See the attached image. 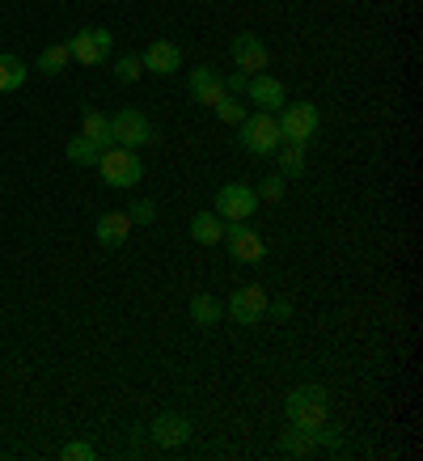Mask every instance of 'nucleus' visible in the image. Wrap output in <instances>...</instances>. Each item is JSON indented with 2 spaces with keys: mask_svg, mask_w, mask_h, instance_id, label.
Returning <instances> with one entry per match:
<instances>
[{
  "mask_svg": "<svg viewBox=\"0 0 423 461\" xmlns=\"http://www.w3.org/2000/svg\"><path fill=\"white\" fill-rule=\"evenodd\" d=\"M229 56H233L238 72H246V77H258V72H267V64H271L267 42L258 39V34H233V42H229Z\"/></svg>",
  "mask_w": 423,
  "mask_h": 461,
  "instance_id": "1a4fd4ad",
  "label": "nucleus"
},
{
  "mask_svg": "<svg viewBox=\"0 0 423 461\" xmlns=\"http://www.w3.org/2000/svg\"><path fill=\"white\" fill-rule=\"evenodd\" d=\"M127 221H131V224H153V221H157L153 199H136V203L127 208Z\"/></svg>",
  "mask_w": 423,
  "mask_h": 461,
  "instance_id": "cd10ccee",
  "label": "nucleus"
},
{
  "mask_svg": "<svg viewBox=\"0 0 423 461\" xmlns=\"http://www.w3.org/2000/svg\"><path fill=\"white\" fill-rule=\"evenodd\" d=\"M68 59H72L68 42H51V47H42V56L34 59V68H39L42 77H56V72L68 68Z\"/></svg>",
  "mask_w": 423,
  "mask_h": 461,
  "instance_id": "6ab92c4d",
  "label": "nucleus"
},
{
  "mask_svg": "<svg viewBox=\"0 0 423 461\" xmlns=\"http://www.w3.org/2000/svg\"><path fill=\"white\" fill-rule=\"evenodd\" d=\"M191 318H195V326H216V321L225 318V305H220L216 296L199 293L195 301H191Z\"/></svg>",
  "mask_w": 423,
  "mask_h": 461,
  "instance_id": "412c9836",
  "label": "nucleus"
},
{
  "mask_svg": "<svg viewBox=\"0 0 423 461\" xmlns=\"http://www.w3.org/2000/svg\"><path fill=\"white\" fill-rule=\"evenodd\" d=\"M220 241H229V254H233L238 263H246V267H254V263H263V258H267V241H263V233L250 229L246 221L225 224V238Z\"/></svg>",
  "mask_w": 423,
  "mask_h": 461,
  "instance_id": "423d86ee",
  "label": "nucleus"
},
{
  "mask_svg": "<svg viewBox=\"0 0 423 461\" xmlns=\"http://www.w3.org/2000/svg\"><path fill=\"white\" fill-rule=\"evenodd\" d=\"M140 64H144V72H153V77H174V72L183 68V51H178V42L157 39L140 56Z\"/></svg>",
  "mask_w": 423,
  "mask_h": 461,
  "instance_id": "4468645a",
  "label": "nucleus"
},
{
  "mask_svg": "<svg viewBox=\"0 0 423 461\" xmlns=\"http://www.w3.org/2000/svg\"><path fill=\"white\" fill-rule=\"evenodd\" d=\"M186 89H191V98L199 102V106H216V102L225 98V77L212 68V64H199L195 72H191V81H186Z\"/></svg>",
  "mask_w": 423,
  "mask_h": 461,
  "instance_id": "f8f14e48",
  "label": "nucleus"
},
{
  "mask_svg": "<svg viewBox=\"0 0 423 461\" xmlns=\"http://www.w3.org/2000/svg\"><path fill=\"white\" fill-rule=\"evenodd\" d=\"M284 195H288V182H284V174H267V178H263V186H258V199H267V203H284Z\"/></svg>",
  "mask_w": 423,
  "mask_h": 461,
  "instance_id": "a878e982",
  "label": "nucleus"
},
{
  "mask_svg": "<svg viewBox=\"0 0 423 461\" xmlns=\"http://www.w3.org/2000/svg\"><path fill=\"white\" fill-rule=\"evenodd\" d=\"M212 111H216V119H220V123H233V127H238L241 119H246V106H241V102L233 98V94H225V98L216 102Z\"/></svg>",
  "mask_w": 423,
  "mask_h": 461,
  "instance_id": "b1692460",
  "label": "nucleus"
},
{
  "mask_svg": "<svg viewBox=\"0 0 423 461\" xmlns=\"http://www.w3.org/2000/svg\"><path fill=\"white\" fill-rule=\"evenodd\" d=\"M284 411H288V423H292V428L318 432V428L330 420V393H326L322 385H296V390L288 393Z\"/></svg>",
  "mask_w": 423,
  "mask_h": 461,
  "instance_id": "f257e3e1",
  "label": "nucleus"
},
{
  "mask_svg": "<svg viewBox=\"0 0 423 461\" xmlns=\"http://www.w3.org/2000/svg\"><path fill=\"white\" fill-rule=\"evenodd\" d=\"M140 72H144L140 56H123L119 64H114V81H119V85H136V81H140Z\"/></svg>",
  "mask_w": 423,
  "mask_h": 461,
  "instance_id": "393cba45",
  "label": "nucleus"
},
{
  "mask_svg": "<svg viewBox=\"0 0 423 461\" xmlns=\"http://www.w3.org/2000/svg\"><path fill=\"white\" fill-rule=\"evenodd\" d=\"M98 174L106 186H114V191H127V186H136V182L144 178V166L140 157L131 153V149H106V153L98 157Z\"/></svg>",
  "mask_w": 423,
  "mask_h": 461,
  "instance_id": "20e7f679",
  "label": "nucleus"
},
{
  "mask_svg": "<svg viewBox=\"0 0 423 461\" xmlns=\"http://www.w3.org/2000/svg\"><path fill=\"white\" fill-rule=\"evenodd\" d=\"M212 203H216L212 212H216L220 221L233 224V221H250L254 208H258L263 199H258V191H254V186H246V182H229V186H220V191H216V199H212Z\"/></svg>",
  "mask_w": 423,
  "mask_h": 461,
  "instance_id": "39448f33",
  "label": "nucleus"
},
{
  "mask_svg": "<svg viewBox=\"0 0 423 461\" xmlns=\"http://www.w3.org/2000/svg\"><path fill=\"white\" fill-rule=\"evenodd\" d=\"M225 313L233 321H241V326L263 321V313H267V293H263V284H246V288H238V293L229 296Z\"/></svg>",
  "mask_w": 423,
  "mask_h": 461,
  "instance_id": "9d476101",
  "label": "nucleus"
},
{
  "mask_svg": "<svg viewBox=\"0 0 423 461\" xmlns=\"http://www.w3.org/2000/svg\"><path fill=\"white\" fill-rule=\"evenodd\" d=\"M98 157H102V149L89 140V136H72V140H68V161H72V166L94 169V166H98Z\"/></svg>",
  "mask_w": 423,
  "mask_h": 461,
  "instance_id": "5701e85b",
  "label": "nucleus"
},
{
  "mask_svg": "<svg viewBox=\"0 0 423 461\" xmlns=\"http://www.w3.org/2000/svg\"><path fill=\"white\" fill-rule=\"evenodd\" d=\"M246 85H250V77H246V72H233L225 81V94H246Z\"/></svg>",
  "mask_w": 423,
  "mask_h": 461,
  "instance_id": "c756f323",
  "label": "nucleus"
},
{
  "mask_svg": "<svg viewBox=\"0 0 423 461\" xmlns=\"http://www.w3.org/2000/svg\"><path fill=\"white\" fill-rule=\"evenodd\" d=\"M111 140L119 144V149H144V144L153 140V123L144 119L140 111H119L111 114Z\"/></svg>",
  "mask_w": 423,
  "mask_h": 461,
  "instance_id": "0eeeda50",
  "label": "nucleus"
},
{
  "mask_svg": "<svg viewBox=\"0 0 423 461\" xmlns=\"http://www.w3.org/2000/svg\"><path fill=\"white\" fill-rule=\"evenodd\" d=\"M98 457V448L89 445V440H68V445L59 448V461H94Z\"/></svg>",
  "mask_w": 423,
  "mask_h": 461,
  "instance_id": "bb28decb",
  "label": "nucleus"
},
{
  "mask_svg": "<svg viewBox=\"0 0 423 461\" xmlns=\"http://www.w3.org/2000/svg\"><path fill=\"white\" fill-rule=\"evenodd\" d=\"M81 136H89V140L98 144L102 153H106V149H114V140H111V119H106L102 111H94V106H85V111H81Z\"/></svg>",
  "mask_w": 423,
  "mask_h": 461,
  "instance_id": "dca6fc26",
  "label": "nucleus"
},
{
  "mask_svg": "<svg viewBox=\"0 0 423 461\" xmlns=\"http://www.w3.org/2000/svg\"><path fill=\"white\" fill-rule=\"evenodd\" d=\"M267 313L275 321H288V318H292V301H288V296H275V301H271V296H267Z\"/></svg>",
  "mask_w": 423,
  "mask_h": 461,
  "instance_id": "c85d7f7f",
  "label": "nucleus"
},
{
  "mask_svg": "<svg viewBox=\"0 0 423 461\" xmlns=\"http://www.w3.org/2000/svg\"><path fill=\"white\" fill-rule=\"evenodd\" d=\"M131 229H136V224L127 221V212H102V216H98V229H94V238H98L102 250H119V246L131 238Z\"/></svg>",
  "mask_w": 423,
  "mask_h": 461,
  "instance_id": "2eb2a0df",
  "label": "nucleus"
},
{
  "mask_svg": "<svg viewBox=\"0 0 423 461\" xmlns=\"http://www.w3.org/2000/svg\"><path fill=\"white\" fill-rule=\"evenodd\" d=\"M275 166H280L284 178H301L305 174V149L301 144H280L275 149Z\"/></svg>",
  "mask_w": 423,
  "mask_h": 461,
  "instance_id": "aec40b11",
  "label": "nucleus"
},
{
  "mask_svg": "<svg viewBox=\"0 0 423 461\" xmlns=\"http://www.w3.org/2000/svg\"><path fill=\"white\" fill-rule=\"evenodd\" d=\"M191 238H195L199 246H220L225 221H220L216 212H195V216H191Z\"/></svg>",
  "mask_w": 423,
  "mask_h": 461,
  "instance_id": "f3484780",
  "label": "nucleus"
},
{
  "mask_svg": "<svg viewBox=\"0 0 423 461\" xmlns=\"http://www.w3.org/2000/svg\"><path fill=\"white\" fill-rule=\"evenodd\" d=\"M26 85V64L17 56H0V94H17Z\"/></svg>",
  "mask_w": 423,
  "mask_h": 461,
  "instance_id": "4be33fe9",
  "label": "nucleus"
},
{
  "mask_svg": "<svg viewBox=\"0 0 423 461\" xmlns=\"http://www.w3.org/2000/svg\"><path fill=\"white\" fill-rule=\"evenodd\" d=\"M111 42H114L111 30L89 26V30H81V34H72L68 51H72V59H76V64H85V68H98L102 59L111 56Z\"/></svg>",
  "mask_w": 423,
  "mask_h": 461,
  "instance_id": "6e6552de",
  "label": "nucleus"
},
{
  "mask_svg": "<svg viewBox=\"0 0 423 461\" xmlns=\"http://www.w3.org/2000/svg\"><path fill=\"white\" fill-rule=\"evenodd\" d=\"M280 136H284V144H305L318 136V123H322V114H318V106L313 102H284L280 106Z\"/></svg>",
  "mask_w": 423,
  "mask_h": 461,
  "instance_id": "7ed1b4c3",
  "label": "nucleus"
},
{
  "mask_svg": "<svg viewBox=\"0 0 423 461\" xmlns=\"http://www.w3.org/2000/svg\"><path fill=\"white\" fill-rule=\"evenodd\" d=\"M318 448H322L318 445V432H305V428H292V423L280 436V453H288V457H313Z\"/></svg>",
  "mask_w": 423,
  "mask_h": 461,
  "instance_id": "a211bd4d",
  "label": "nucleus"
},
{
  "mask_svg": "<svg viewBox=\"0 0 423 461\" xmlns=\"http://www.w3.org/2000/svg\"><path fill=\"white\" fill-rule=\"evenodd\" d=\"M191 420H186L183 411H161L153 420V428H148V436H153V445L157 448H178V445H186L191 440Z\"/></svg>",
  "mask_w": 423,
  "mask_h": 461,
  "instance_id": "9b49d317",
  "label": "nucleus"
},
{
  "mask_svg": "<svg viewBox=\"0 0 423 461\" xmlns=\"http://www.w3.org/2000/svg\"><path fill=\"white\" fill-rule=\"evenodd\" d=\"M238 140H241V149L250 157H275V149L284 144V136H280V123H275V114L271 111H254V114H246L238 123Z\"/></svg>",
  "mask_w": 423,
  "mask_h": 461,
  "instance_id": "f03ea898",
  "label": "nucleus"
},
{
  "mask_svg": "<svg viewBox=\"0 0 423 461\" xmlns=\"http://www.w3.org/2000/svg\"><path fill=\"white\" fill-rule=\"evenodd\" d=\"M246 98H250L258 111H280L284 102H288V89H284V81L258 72V77H250V85H246Z\"/></svg>",
  "mask_w": 423,
  "mask_h": 461,
  "instance_id": "ddd939ff",
  "label": "nucleus"
}]
</instances>
